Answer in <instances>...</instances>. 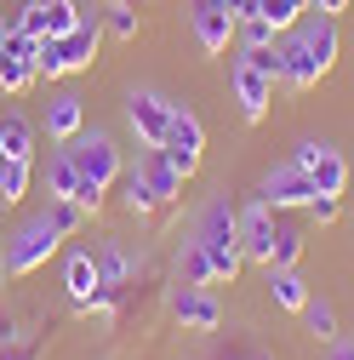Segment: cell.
<instances>
[{
  "mask_svg": "<svg viewBox=\"0 0 354 360\" xmlns=\"http://www.w3.org/2000/svg\"><path fill=\"white\" fill-rule=\"evenodd\" d=\"M269 297H275L280 309L303 314V303H308V286L297 281V269H269Z\"/></svg>",
  "mask_w": 354,
  "mask_h": 360,
  "instance_id": "23",
  "label": "cell"
},
{
  "mask_svg": "<svg viewBox=\"0 0 354 360\" xmlns=\"http://www.w3.org/2000/svg\"><path fill=\"white\" fill-rule=\"evenodd\" d=\"M166 160L183 172V177H195L200 172V160H206V126H200V115H189V109H171V131H166Z\"/></svg>",
  "mask_w": 354,
  "mask_h": 360,
  "instance_id": "7",
  "label": "cell"
},
{
  "mask_svg": "<svg viewBox=\"0 0 354 360\" xmlns=\"http://www.w3.org/2000/svg\"><path fill=\"white\" fill-rule=\"evenodd\" d=\"M189 29H195V40H200L206 58H223V52L235 46V12L223 6V0H195Z\"/></svg>",
  "mask_w": 354,
  "mask_h": 360,
  "instance_id": "9",
  "label": "cell"
},
{
  "mask_svg": "<svg viewBox=\"0 0 354 360\" xmlns=\"http://www.w3.org/2000/svg\"><path fill=\"white\" fill-rule=\"evenodd\" d=\"M251 69H263V75H275L280 80V69H286V58H280V46H251V52H240Z\"/></svg>",
  "mask_w": 354,
  "mask_h": 360,
  "instance_id": "32",
  "label": "cell"
},
{
  "mask_svg": "<svg viewBox=\"0 0 354 360\" xmlns=\"http://www.w3.org/2000/svg\"><path fill=\"white\" fill-rule=\"evenodd\" d=\"M171 314H177L183 332H217L223 326V309H217V297L206 286H177L171 292Z\"/></svg>",
  "mask_w": 354,
  "mask_h": 360,
  "instance_id": "12",
  "label": "cell"
},
{
  "mask_svg": "<svg viewBox=\"0 0 354 360\" xmlns=\"http://www.w3.org/2000/svg\"><path fill=\"white\" fill-rule=\"evenodd\" d=\"M291 166H297L320 195H343V189H348V160H343V149L326 143V138L297 143V149H291Z\"/></svg>",
  "mask_w": 354,
  "mask_h": 360,
  "instance_id": "6",
  "label": "cell"
},
{
  "mask_svg": "<svg viewBox=\"0 0 354 360\" xmlns=\"http://www.w3.org/2000/svg\"><path fill=\"white\" fill-rule=\"evenodd\" d=\"M223 6H229V12H235V23H240V18H257L263 0H223Z\"/></svg>",
  "mask_w": 354,
  "mask_h": 360,
  "instance_id": "34",
  "label": "cell"
},
{
  "mask_svg": "<svg viewBox=\"0 0 354 360\" xmlns=\"http://www.w3.org/2000/svg\"><path fill=\"white\" fill-rule=\"evenodd\" d=\"M332 360H354V343H343V338H332Z\"/></svg>",
  "mask_w": 354,
  "mask_h": 360,
  "instance_id": "35",
  "label": "cell"
},
{
  "mask_svg": "<svg viewBox=\"0 0 354 360\" xmlns=\"http://www.w3.org/2000/svg\"><path fill=\"white\" fill-rule=\"evenodd\" d=\"M80 131H86V98L80 92H58L46 103V138L69 143V138H80Z\"/></svg>",
  "mask_w": 354,
  "mask_h": 360,
  "instance_id": "16",
  "label": "cell"
},
{
  "mask_svg": "<svg viewBox=\"0 0 354 360\" xmlns=\"http://www.w3.org/2000/svg\"><path fill=\"white\" fill-rule=\"evenodd\" d=\"M18 34H34V40H46V0H29V6H18Z\"/></svg>",
  "mask_w": 354,
  "mask_h": 360,
  "instance_id": "30",
  "label": "cell"
},
{
  "mask_svg": "<svg viewBox=\"0 0 354 360\" xmlns=\"http://www.w3.org/2000/svg\"><path fill=\"white\" fill-rule=\"evenodd\" d=\"M120 6H143V0H120Z\"/></svg>",
  "mask_w": 354,
  "mask_h": 360,
  "instance_id": "38",
  "label": "cell"
},
{
  "mask_svg": "<svg viewBox=\"0 0 354 360\" xmlns=\"http://www.w3.org/2000/svg\"><path fill=\"white\" fill-rule=\"evenodd\" d=\"M86 18H80V6L74 0H46V34H69V29H80Z\"/></svg>",
  "mask_w": 354,
  "mask_h": 360,
  "instance_id": "29",
  "label": "cell"
},
{
  "mask_svg": "<svg viewBox=\"0 0 354 360\" xmlns=\"http://www.w3.org/2000/svg\"><path fill=\"white\" fill-rule=\"evenodd\" d=\"M63 292H69V303L86 309V314L98 309V257H92V252H74V257L63 263Z\"/></svg>",
  "mask_w": 354,
  "mask_h": 360,
  "instance_id": "15",
  "label": "cell"
},
{
  "mask_svg": "<svg viewBox=\"0 0 354 360\" xmlns=\"http://www.w3.org/2000/svg\"><path fill=\"white\" fill-rule=\"evenodd\" d=\"M29 177H34L29 160H6V155H0V206H18L29 195Z\"/></svg>",
  "mask_w": 354,
  "mask_h": 360,
  "instance_id": "24",
  "label": "cell"
},
{
  "mask_svg": "<svg viewBox=\"0 0 354 360\" xmlns=\"http://www.w3.org/2000/svg\"><path fill=\"white\" fill-rule=\"evenodd\" d=\"M58 246H63V235H58V223H52L46 212H40V217H29L23 229H18L12 240H6V257H0V269H6L12 281H23V275H34V269L46 263V257H52Z\"/></svg>",
  "mask_w": 354,
  "mask_h": 360,
  "instance_id": "5",
  "label": "cell"
},
{
  "mask_svg": "<svg viewBox=\"0 0 354 360\" xmlns=\"http://www.w3.org/2000/svg\"><path fill=\"white\" fill-rule=\"evenodd\" d=\"M303 212L315 217V223H337V217H343V195H320V189H315V195H308V206H303Z\"/></svg>",
  "mask_w": 354,
  "mask_h": 360,
  "instance_id": "31",
  "label": "cell"
},
{
  "mask_svg": "<svg viewBox=\"0 0 354 360\" xmlns=\"http://www.w3.org/2000/svg\"><path fill=\"white\" fill-rule=\"evenodd\" d=\"M69 155H74V166H80V206L98 212L103 195L114 189V177L126 172L114 138H109V131H80V138H69Z\"/></svg>",
  "mask_w": 354,
  "mask_h": 360,
  "instance_id": "2",
  "label": "cell"
},
{
  "mask_svg": "<svg viewBox=\"0 0 354 360\" xmlns=\"http://www.w3.org/2000/svg\"><path fill=\"white\" fill-rule=\"evenodd\" d=\"M315 6H320L326 18H337V12H348V0H315Z\"/></svg>",
  "mask_w": 354,
  "mask_h": 360,
  "instance_id": "36",
  "label": "cell"
},
{
  "mask_svg": "<svg viewBox=\"0 0 354 360\" xmlns=\"http://www.w3.org/2000/svg\"><path fill=\"white\" fill-rule=\"evenodd\" d=\"M195 240L206 246V257H211V275L217 281H235L240 275V212L229 206V200H211L206 212H200V229H195Z\"/></svg>",
  "mask_w": 354,
  "mask_h": 360,
  "instance_id": "3",
  "label": "cell"
},
{
  "mask_svg": "<svg viewBox=\"0 0 354 360\" xmlns=\"http://www.w3.org/2000/svg\"><path fill=\"white\" fill-rule=\"evenodd\" d=\"M303 326L315 332L320 343H332V338H343V332H337V309H332L326 297H308V303H303Z\"/></svg>",
  "mask_w": 354,
  "mask_h": 360,
  "instance_id": "25",
  "label": "cell"
},
{
  "mask_svg": "<svg viewBox=\"0 0 354 360\" xmlns=\"http://www.w3.org/2000/svg\"><path fill=\"white\" fill-rule=\"evenodd\" d=\"M229 86H235V103H240V120H263L269 115V103H275V75H263V69H251L246 58H235L229 63Z\"/></svg>",
  "mask_w": 354,
  "mask_h": 360,
  "instance_id": "8",
  "label": "cell"
},
{
  "mask_svg": "<svg viewBox=\"0 0 354 360\" xmlns=\"http://www.w3.org/2000/svg\"><path fill=\"white\" fill-rule=\"evenodd\" d=\"M46 217L58 223V235H63V240L86 229V206H80V200H52V206H46Z\"/></svg>",
  "mask_w": 354,
  "mask_h": 360,
  "instance_id": "28",
  "label": "cell"
},
{
  "mask_svg": "<svg viewBox=\"0 0 354 360\" xmlns=\"http://www.w3.org/2000/svg\"><path fill=\"white\" fill-rule=\"evenodd\" d=\"M114 189H120V206H126L131 217H155V212H166V200L149 189V177H143V172H120V177H114Z\"/></svg>",
  "mask_w": 354,
  "mask_h": 360,
  "instance_id": "18",
  "label": "cell"
},
{
  "mask_svg": "<svg viewBox=\"0 0 354 360\" xmlns=\"http://www.w3.org/2000/svg\"><path fill=\"white\" fill-rule=\"evenodd\" d=\"M206 281H217L206 246L200 240H183V252H177V286H206Z\"/></svg>",
  "mask_w": 354,
  "mask_h": 360,
  "instance_id": "22",
  "label": "cell"
},
{
  "mask_svg": "<svg viewBox=\"0 0 354 360\" xmlns=\"http://www.w3.org/2000/svg\"><path fill=\"white\" fill-rule=\"evenodd\" d=\"M46 189H52V200H80V166L69 149H58L46 160Z\"/></svg>",
  "mask_w": 354,
  "mask_h": 360,
  "instance_id": "21",
  "label": "cell"
},
{
  "mask_svg": "<svg viewBox=\"0 0 354 360\" xmlns=\"http://www.w3.org/2000/svg\"><path fill=\"white\" fill-rule=\"evenodd\" d=\"M98 23H103L114 40H138V6H120V0H109Z\"/></svg>",
  "mask_w": 354,
  "mask_h": 360,
  "instance_id": "26",
  "label": "cell"
},
{
  "mask_svg": "<svg viewBox=\"0 0 354 360\" xmlns=\"http://www.w3.org/2000/svg\"><path fill=\"white\" fill-rule=\"evenodd\" d=\"M0 155H6V160H34V120L23 109L0 115Z\"/></svg>",
  "mask_w": 354,
  "mask_h": 360,
  "instance_id": "17",
  "label": "cell"
},
{
  "mask_svg": "<svg viewBox=\"0 0 354 360\" xmlns=\"http://www.w3.org/2000/svg\"><path fill=\"white\" fill-rule=\"evenodd\" d=\"M337 18H315V23H303L286 46H280V58H286V69H280V80L286 86H297V92H308V86H320V75L337 63Z\"/></svg>",
  "mask_w": 354,
  "mask_h": 360,
  "instance_id": "1",
  "label": "cell"
},
{
  "mask_svg": "<svg viewBox=\"0 0 354 360\" xmlns=\"http://www.w3.org/2000/svg\"><path fill=\"white\" fill-rule=\"evenodd\" d=\"M138 172H143V177H149V189H155V195H160V200H166V206H171V200H177V195H183V184H189V177H183V172H177V166H171V160H166V149H149V155H143V166H138Z\"/></svg>",
  "mask_w": 354,
  "mask_h": 360,
  "instance_id": "20",
  "label": "cell"
},
{
  "mask_svg": "<svg viewBox=\"0 0 354 360\" xmlns=\"http://www.w3.org/2000/svg\"><path fill=\"white\" fill-rule=\"evenodd\" d=\"M229 360H240V349H235V354H229Z\"/></svg>",
  "mask_w": 354,
  "mask_h": 360,
  "instance_id": "39",
  "label": "cell"
},
{
  "mask_svg": "<svg viewBox=\"0 0 354 360\" xmlns=\"http://www.w3.org/2000/svg\"><path fill=\"white\" fill-rule=\"evenodd\" d=\"M275 34H280V29H275L269 18H240V23H235L240 52H251V46H275Z\"/></svg>",
  "mask_w": 354,
  "mask_h": 360,
  "instance_id": "27",
  "label": "cell"
},
{
  "mask_svg": "<svg viewBox=\"0 0 354 360\" xmlns=\"http://www.w3.org/2000/svg\"><path fill=\"white\" fill-rule=\"evenodd\" d=\"M308 195H315V184L286 160V166H275L269 177H263V189H257V200L263 206H275V212H291V206H308Z\"/></svg>",
  "mask_w": 354,
  "mask_h": 360,
  "instance_id": "13",
  "label": "cell"
},
{
  "mask_svg": "<svg viewBox=\"0 0 354 360\" xmlns=\"http://www.w3.org/2000/svg\"><path fill=\"white\" fill-rule=\"evenodd\" d=\"M40 349H46V338H40V332H34V338H23V343H18V338H6V343H0V360H40Z\"/></svg>",
  "mask_w": 354,
  "mask_h": 360,
  "instance_id": "33",
  "label": "cell"
},
{
  "mask_svg": "<svg viewBox=\"0 0 354 360\" xmlns=\"http://www.w3.org/2000/svg\"><path fill=\"white\" fill-rule=\"evenodd\" d=\"M303 257V223L275 212V240H269V269H297Z\"/></svg>",
  "mask_w": 354,
  "mask_h": 360,
  "instance_id": "19",
  "label": "cell"
},
{
  "mask_svg": "<svg viewBox=\"0 0 354 360\" xmlns=\"http://www.w3.org/2000/svg\"><path fill=\"white\" fill-rule=\"evenodd\" d=\"M98 40H103V23H98V18L80 23V29H69V34H46V40H40L34 69L46 75V80H58V75H80V69L98 63Z\"/></svg>",
  "mask_w": 354,
  "mask_h": 360,
  "instance_id": "4",
  "label": "cell"
},
{
  "mask_svg": "<svg viewBox=\"0 0 354 360\" xmlns=\"http://www.w3.org/2000/svg\"><path fill=\"white\" fill-rule=\"evenodd\" d=\"M269 240H275V206L251 200V206L240 212V257L269 263Z\"/></svg>",
  "mask_w": 354,
  "mask_h": 360,
  "instance_id": "14",
  "label": "cell"
},
{
  "mask_svg": "<svg viewBox=\"0 0 354 360\" xmlns=\"http://www.w3.org/2000/svg\"><path fill=\"white\" fill-rule=\"evenodd\" d=\"M240 360H275L269 349H240Z\"/></svg>",
  "mask_w": 354,
  "mask_h": 360,
  "instance_id": "37",
  "label": "cell"
},
{
  "mask_svg": "<svg viewBox=\"0 0 354 360\" xmlns=\"http://www.w3.org/2000/svg\"><path fill=\"white\" fill-rule=\"evenodd\" d=\"M171 109H177V103H166L160 92H131V98H126V120H131V131H138L149 149L166 143V131H171Z\"/></svg>",
  "mask_w": 354,
  "mask_h": 360,
  "instance_id": "10",
  "label": "cell"
},
{
  "mask_svg": "<svg viewBox=\"0 0 354 360\" xmlns=\"http://www.w3.org/2000/svg\"><path fill=\"white\" fill-rule=\"evenodd\" d=\"M34 58H40V40L34 34H6V46H0V86H6V92H29L34 86Z\"/></svg>",
  "mask_w": 354,
  "mask_h": 360,
  "instance_id": "11",
  "label": "cell"
}]
</instances>
